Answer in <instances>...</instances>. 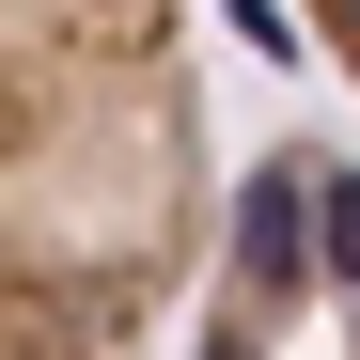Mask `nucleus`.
I'll list each match as a JSON object with an SVG mask.
<instances>
[{
  "instance_id": "2",
  "label": "nucleus",
  "mask_w": 360,
  "mask_h": 360,
  "mask_svg": "<svg viewBox=\"0 0 360 360\" xmlns=\"http://www.w3.org/2000/svg\"><path fill=\"white\" fill-rule=\"evenodd\" d=\"M188 360H360V141L297 126L219 188Z\"/></svg>"
},
{
  "instance_id": "1",
  "label": "nucleus",
  "mask_w": 360,
  "mask_h": 360,
  "mask_svg": "<svg viewBox=\"0 0 360 360\" xmlns=\"http://www.w3.org/2000/svg\"><path fill=\"white\" fill-rule=\"evenodd\" d=\"M219 251L188 0H0V360H157Z\"/></svg>"
},
{
  "instance_id": "3",
  "label": "nucleus",
  "mask_w": 360,
  "mask_h": 360,
  "mask_svg": "<svg viewBox=\"0 0 360 360\" xmlns=\"http://www.w3.org/2000/svg\"><path fill=\"white\" fill-rule=\"evenodd\" d=\"M297 16H314V47H329V63L360 79V0H297Z\"/></svg>"
}]
</instances>
